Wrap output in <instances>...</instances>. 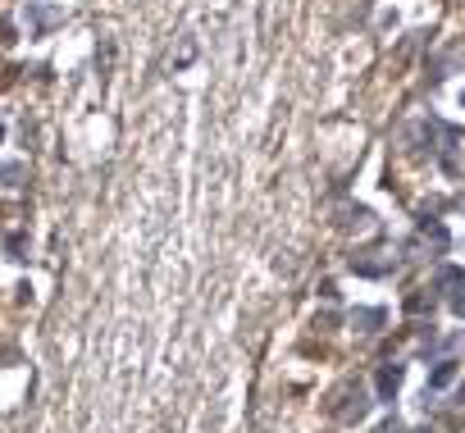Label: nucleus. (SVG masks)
<instances>
[{"label":"nucleus","mask_w":465,"mask_h":433,"mask_svg":"<svg viewBox=\"0 0 465 433\" xmlns=\"http://www.w3.org/2000/svg\"><path fill=\"white\" fill-rule=\"evenodd\" d=\"M27 18H32V37H42L46 27H55V23L64 18V9H55V5H37V0H32V5H27Z\"/></svg>","instance_id":"obj_1"},{"label":"nucleus","mask_w":465,"mask_h":433,"mask_svg":"<svg viewBox=\"0 0 465 433\" xmlns=\"http://www.w3.org/2000/svg\"><path fill=\"white\" fill-rule=\"evenodd\" d=\"M402 379H406L402 365H383L379 379H374V383H379V401H392V397H397V388H402Z\"/></svg>","instance_id":"obj_2"},{"label":"nucleus","mask_w":465,"mask_h":433,"mask_svg":"<svg viewBox=\"0 0 465 433\" xmlns=\"http://www.w3.org/2000/svg\"><path fill=\"white\" fill-rule=\"evenodd\" d=\"M383 320H388V315H383V310H374V306H361V310L352 315V324H356L361 333H379V329H383Z\"/></svg>","instance_id":"obj_3"},{"label":"nucleus","mask_w":465,"mask_h":433,"mask_svg":"<svg viewBox=\"0 0 465 433\" xmlns=\"http://www.w3.org/2000/svg\"><path fill=\"white\" fill-rule=\"evenodd\" d=\"M452 379H457V360H438V365H433V374H429V392L452 388Z\"/></svg>","instance_id":"obj_4"},{"label":"nucleus","mask_w":465,"mask_h":433,"mask_svg":"<svg viewBox=\"0 0 465 433\" xmlns=\"http://www.w3.org/2000/svg\"><path fill=\"white\" fill-rule=\"evenodd\" d=\"M23 178V165H0V187H18Z\"/></svg>","instance_id":"obj_5"},{"label":"nucleus","mask_w":465,"mask_h":433,"mask_svg":"<svg viewBox=\"0 0 465 433\" xmlns=\"http://www.w3.org/2000/svg\"><path fill=\"white\" fill-rule=\"evenodd\" d=\"M457 283H465L461 269H442V274H438V287H457Z\"/></svg>","instance_id":"obj_6"},{"label":"nucleus","mask_w":465,"mask_h":433,"mask_svg":"<svg viewBox=\"0 0 465 433\" xmlns=\"http://www.w3.org/2000/svg\"><path fill=\"white\" fill-rule=\"evenodd\" d=\"M452 310H457V315H465V283L457 287V296H452Z\"/></svg>","instance_id":"obj_7"},{"label":"nucleus","mask_w":465,"mask_h":433,"mask_svg":"<svg viewBox=\"0 0 465 433\" xmlns=\"http://www.w3.org/2000/svg\"><path fill=\"white\" fill-rule=\"evenodd\" d=\"M379 433H402V425H397V420H388V425H383Z\"/></svg>","instance_id":"obj_8"},{"label":"nucleus","mask_w":465,"mask_h":433,"mask_svg":"<svg viewBox=\"0 0 465 433\" xmlns=\"http://www.w3.org/2000/svg\"><path fill=\"white\" fill-rule=\"evenodd\" d=\"M411 433H433V429H411Z\"/></svg>","instance_id":"obj_9"},{"label":"nucleus","mask_w":465,"mask_h":433,"mask_svg":"<svg viewBox=\"0 0 465 433\" xmlns=\"http://www.w3.org/2000/svg\"><path fill=\"white\" fill-rule=\"evenodd\" d=\"M461 105H465V92H461Z\"/></svg>","instance_id":"obj_10"},{"label":"nucleus","mask_w":465,"mask_h":433,"mask_svg":"<svg viewBox=\"0 0 465 433\" xmlns=\"http://www.w3.org/2000/svg\"><path fill=\"white\" fill-rule=\"evenodd\" d=\"M0 137H5V128H0Z\"/></svg>","instance_id":"obj_11"}]
</instances>
